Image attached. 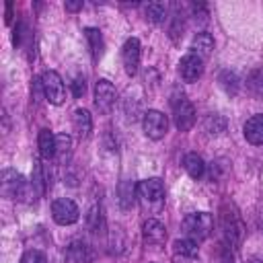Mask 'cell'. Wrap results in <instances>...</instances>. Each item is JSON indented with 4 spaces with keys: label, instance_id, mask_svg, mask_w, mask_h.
I'll return each mask as SVG.
<instances>
[{
    "label": "cell",
    "instance_id": "obj_4",
    "mask_svg": "<svg viewBox=\"0 0 263 263\" xmlns=\"http://www.w3.org/2000/svg\"><path fill=\"white\" fill-rule=\"evenodd\" d=\"M212 230H214V218L208 212H193L183 218V232L187 234V238L195 242L205 240L212 234Z\"/></svg>",
    "mask_w": 263,
    "mask_h": 263
},
{
    "label": "cell",
    "instance_id": "obj_8",
    "mask_svg": "<svg viewBox=\"0 0 263 263\" xmlns=\"http://www.w3.org/2000/svg\"><path fill=\"white\" fill-rule=\"evenodd\" d=\"M166 129H168V119L164 113L156 111V109H150L144 113V134L150 138V140H160L166 136Z\"/></svg>",
    "mask_w": 263,
    "mask_h": 263
},
{
    "label": "cell",
    "instance_id": "obj_28",
    "mask_svg": "<svg viewBox=\"0 0 263 263\" xmlns=\"http://www.w3.org/2000/svg\"><path fill=\"white\" fill-rule=\"evenodd\" d=\"M21 263H47V257L41 251H37V249H29L21 257Z\"/></svg>",
    "mask_w": 263,
    "mask_h": 263
},
{
    "label": "cell",
    "instance_id": "obj_9",
    "mask_svg": "<svg viewBox=\"0 0 263 263\" xmlns=\"http://www.w3.org/2000/svg\"><path fill=\"white\" fill-rule=\"evenodd\" d=\"M115 99H117V95H115V88H113V84L109 82V80H105V78H101L99 82H97V86H95V107L101 111V113H111V109L115 107Z\"/></svg>",
    "mask_w": 263,
    "mask_h": 263
},
{
    "label": "cell",
    "instance_id": "obj_1",
    "mask_svg": "<svg viewBox=\"0 0 263 263\" xmlns=\"http://www.w3.org/2000/svg\"><path fill=\"white\" fill-rule=\"evenodd\" d=\"M220 224H222V232H224V238H226L228 247L238 249L242 245V240H245L247 226H245L238 210L234 208V203H230V201L222 203V208H220Z\"/></svg>",
    "mask_w": 263,
    "mask_h": 263
},
{
    "label": "cell",
    "instance_id": "obj_14",
    "mask_svg": "<svg viewBox=\"0 0 263 263\" xmlns=\"http://www.w3.org/2000/svg\"><path fill=\"white\" fill-rule=\"evenodd\" d=\"M245 138L253 146H261L263 144V115L261 113L247 119V123H245Z\"/></svg>",
    "mask_w": 263,
    "mask_h": 263
},
{
    "label": "cell",
    "instance_id": "obj_16",
    "mask_svg": "<svg viewBox=\"0 0 263 263\" xmlns=\"http://www.w3.org/2000/svg\"><path fill=\"white\" fill-rule=\"evenodd\" d=\"M183 168L187 171V175H189L191 179H201V177L205 175V162H203V158H201L199 154H195V152H189V154L183 156Z\"/></svg>",
    "mask_w": 263,
    "mask_h": 263
},
{
    "label": "cell",
    "instance_id": "obj_24",
    "mask_svg": "<svg viewBox=\"0 0 263 263\" xmlns=\"http://www.w3.org/2000/svg\"><path fill=\"white\" fill-rule=\"evenodd\" d=\"M70 154H72V138L68 134L55 136V160L64 162V160H68Z\"/></svg>",
    "mask_w": 263,
    "mask_h": 263
},
{
    "label": "cell",
    "instance_id": "obj_20",
    "mask_svg": "<svg viewBox=\"0 0 263 263\" xmlns=\"http://www.w3.org/2000/svg\"><path fill=\"white\" fill-rule=\"evenodd\" d=\"M136 197H138V187H134V183H129V181H123L119 185V203H121V208L129 210L134 205Z\"/></svg>",
    "mask_w": 263,
    "mask_h": 263
},
{
    "label": "cell",
    "instance_id": "obj_13",
    "mask_svg": "<svg viewBox=\"0 0 263 263\" xmlns=\"http://www.w3.org/2000/svg\"><path fill=\"white\" fill-rule=\"evenodd\" d=\"M173 257H175V263H195V259H197V242L191 240V238L175 240Z\"/></svg>",
    "mask_w": 263,
    "mask_h": 263
},
{
    "label": "cell",
    "instance_id": "obj_7",
    "mask_svg": "<svg viewBox=\"0 0 263 263\" xmlns=\"http://www.w3.org/2000/svg\"><path fill=\"white\" fill-rule=\"evenodd\" d=\"M51 218L60 226H68V224H74L80 218V210L70 197H60L51 203Z\"/></svg>",
    "mask_w": 263,
    "mask_h": 263
},
{
    "label": "cell",
    "instance_id": "obj_12",
    "mask_svg": "<svg viewBox=\"0 0 263 263\" xmlns=\"http://www.w3.org/2000/svg\"><path fill=\"white\" fill-rule=\"evenodd\" d=\"M142 236H144V242H146V245H150V247H160V245L166 240V228H164L158 220L150 218V220H146L144 226H142Z\"/></svg>",
    "mask_w": 263,
    "mask_h": 263
},
{
    "label": "cell",
    "instance_id": "obj_19",
    "mask_svg": "<svg viewBox=\"0 0 263 263\" xmlns=\"http://www.w3.org/2000/svg\"><path fill=\"white\" fill-rule=\"evenodd\" d=\"M84 35H86V41H88V45H90V53H92V58L99 60V58L103 55V49H105L101 31L95 29V27H88V29H84Z\"/></svg>",
    "mask_w": 263,
    "mask_h": 263
},
{
    "label": "cell",
    "instance_id": "obj_11",
    "mask_svg": "<svg viewBox=\"0 0 263 263\" xmlns=\"http://www.w3.org/2000/svg\"><path fill=\"white\" fill-rule=\"evenodd\" d=\"M179 74L185 82H195L203 74V60L199 55H195L193 51L185 53L179 62Z\"/></svg>",
    "mask_w": 263,
    "mask_h": 263
},
{
    "label": "cell",
    "instance_id": "obj_29",
    "mask_svg": "<svg viewBox=\"0 0 263 263\" xmlns=\"http://www.w3.org/2000/svg\"><path fill=\"white\" fill-rule=\"evenodd\" d=\"M84 90H86L84 78H82V76H76V78L72 80V95H74V97H82Z\"/></svg>",
    "mask_w": 263,
    "mask_h": 263
},
{
    "label": "cell",
    "instance_id": "obj_31",
    "mask_svg": "<svg viewBox=\"0 0 263 263\" xmlns=\"http://www.w3.org/2000/svg\"><path fill=\"white\" fill-rule=\"evenodd\" d=\"M80 8H82V2H66V10H70V12H76Z\"/></svg>",
    "mask_w": 263,
    "mask_h": 263
},
{
    "label": "cell",
    "instance_id": "obj_25",
    "mask_svg": "<svg viewBox=\"0 0 263 263\" xmlns=\"http://www.w3.org/2000/svg\"><path fill=\"white\" fill-rule=\"evenodd\" d=\"M247 88L255 97H263V68H255L247 76Z\"/></svg>",
    "mask_w": 263,
    "mask_h": 263
},
{
    "label": "cell",
    "instance_id": "obj_15",
    "mask_svg": "<svg viewBox=\"0 0 263 263\" xmlns=\"http://www.w3.org/2000/svg\"><path fill=\"white\" fill-rule=\"evenodd\" d=\"M191 51H193L195 55H199V58L205 62V60L212 55V51H214V39H212V35H210V33H197V35L193 37Z\"/></svg>",
    "mask_w": 263,
    "mask_h": 263
},
{
    "label": "cell",
    "instance_id": "obj_10",
    "mask_svg": "<svg viewBox=\"0 0 263 263\" xmlns=\"http://www.w3.org/2000/svg\"><path fill=\"white\" fill-rule=\"evenodd\" d=\"M140 55H142V47H140V41L136 37H129L125 43H123V49H121V62H123V68L129 76H134L140 68Z\"/></svg>",
    "mask_w": 263,
    "mask_h": 263
},
{
    "label": "cell",
    "instance_id": "obj_23",
    "mask_svg": "<svg viewBox=\"0 0 263 263\" xmlns=\"http://www.w3.org/2000/svg\"><path fill=\"white\" fill-rule=\"evenodd\" d=\"M31 185H33L35 195H43V193H45V189H47V185H49V181H45L43 166H41V162H39V160H35V162H33V177H31Z\"/></svg>",
    "mask_w": 263,
    "mask_h": 263
},
{
    "label": "cell",
    "instance_id": "obj_27",
    "mask_svg": "<svg viewBox=\"0 0 263 263\" xmlns=\"http://www.w3.org/2000/svg\"><path fill=\"white\" fill-rule=\"evenodd\" d=\"M205 129H208L210 134H222V132L226 129V121H224L218 113H212V115L205 117Z\"/></svg>",
    "mask_w": 263,
    "mask_h": 263
},
{
    "label": "cell",
    "instance_id": "obj_30",
    "mask_svg": "<svg viewBox=\"0 0 263 263\" xmlns=\"http://www.w3.org/2000/svg\"><path fill=\"white\" fill-rule=\"evenodd\" d=\"M220 261L222 263H234V257H232V251L228 245H220Z\"/></svg>",
    "mask_w": 263,
    "mask_h": 263
},
{
    "label": "cell",
    "instance_id": "obj_17",
    "mask_svg": "<svg viewBox=\"0 0 263 263\" xmlns=\"http://www.w3.org/2000/svg\"><path fill=\"white\" fill-rule=\"evenodd\" d=\"M72 125H74V132L78 134V138H86L92 129L90 113L86 109H76L74 115H72Z\"/></svg>",
    "mask_w": 263,
    "mask_h": 263
},
{
    "label": "cell",
    "instance_id": "obj_3",
    "mask_svg": "<svg viewBox=\"0 0 263 263\" xmlns=\"http://www.w3.org/2000/svg\"><path fill=\"white\" fill-rule=\"evenodd\" d=\"M138 199L148 214H158L164 205V183L156 177L138 183Z\"/></svg>",
    "mask_w": 263,
    "mask_h": 263
},
{
    "label": "cell",
    "instance_id": "obj_26",
    "mask_svg": "<svg viewBox=\"0 0 263 263\" xmlns=\"http://www.w3.org/2000/svg\"><path fill=\"white\" fill-rule=\"evenodd\" d=\"M218 82H220V86H222L228 95H236V92H238V76H236L234 72H230V70L220 72Z\"/></svg>",
    "mask_w": 263,
    "mask_h": 263
},
{
    "label": "cell",
    "instance_id": "obj_2",
    "mask_svg": "<svg viewBox=\"0 0 263 263\" xmlns=\"http://www.w3.org/2000/svg\"><path fill=\"white\" fill-rule=\"evenodd\" d=\"M0 193L6 199H18V201H29L31 195H35L33 185L14 168H4L0 175Z\"/></svg>",
    "mask_w": 263,
    "mask_h": 263
},
{
    "label": "cell",
    "instance_id": "obj_5",
    "mask_svg": "<svg viewBox=\"0 0 263 263\" xmlns=\"http://www.w3.org/2000/svg\"><path fill=\"white\" fill-rule=\"evenodd\" d=\"M171 107H173V119H175L177 129L189 132L195 123V107L191 105V101L185 95H173Z\"/></svg>",
    "mask_w": 263,
    "mask_h": 263
},
{
    "label": "cell",
    "instance_id": "obj_21",
    "mask_svg": "<svg viewBox=\"0 0 263 263\" xmlns=\"http://www.w3.org/2000/svg\"><path fill=\"white\" fill-rule=\"evenodd\" d=\"M68 257H70L72 261H76V263H86V261L90 259V249H88L86 242L74 240V242H70V247H68Z\"/></svg>",
    "mask_w": 263,
    "mask_h": 263
},
{
    "label": "cell",
    "instance_id": "obj_6",
    "mask_svg": "<svg viewBox=\"0 0 263 263\" xmlns=\"http://www.w3.org/2000/svg\"><path fill=\"white\" fill-rule=\"evenodd\" d=\"M41 88H43V95L45 99L51 103V105H62L66 101V86H64V80L58 72L53 70H45L41 74Z\"/></svg>",
    "mask_w": 263,
    "mask_h": 263
},
{
    "label": "cell",
    "instance_id": "obj_22",
    "mask_svg": "<svg viewBox=\"0 0 263 263\" xmlns=\"http://www.w3.org/2000/svg\"><path fill=\"white\" fill-rule=\"evenodd\" d=\"M144 14H146V18L150 23L158 25V23H162L166 18V4H162V2H148L144 6Z\"/></svg>",
    "mask_w": 263,
    "mask_h": 263
},
{
    "label": "cell",
    "instance_id": "obj_18",
    "mask_svg": "<svg viewBox=\"0 0 263 263\" xmlns=\"http://www.w3.org/2000/svg\"><path fill=\"white\" fill-rule=\"evenodd\" d=\"M37 144H39V154H41V158H45V160L55 158V136H53L49 129H41V132H39Z\"/></svg>",
    "mask_w": 263,
    "mask_h": 263
},
{
    "label": "cell",
    "instance_id": "obj_32",
    "mask_svg": "<svg viewBox=\"0 0 263 263\" xmlns=\"http://www.w3.org/2000/svg\"><path fill=\"white\" fill-rule=\"evenodd\" d=\"M249 263H263V261H261V259H251Z\"/></svg>",
    "mask_w": 263,
    "mask_h": 263
}]
</instances>
